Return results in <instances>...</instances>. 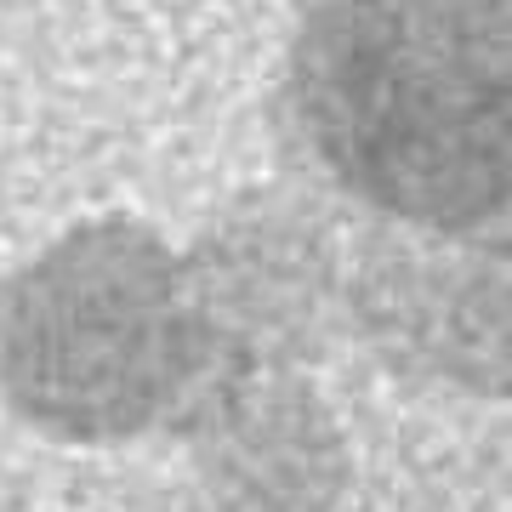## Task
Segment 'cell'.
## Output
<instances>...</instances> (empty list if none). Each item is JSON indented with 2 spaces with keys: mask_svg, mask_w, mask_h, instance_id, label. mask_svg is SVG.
Masks as SVG:
<instances>
[{
  "mask_svg": "<svg viewBox=\"0 0 512 512\" xmlns=\"http://www.w3.org/2000/svg\"><path fill=\"white\" fill-rule=\"evenodd\" d=\"M291 103L399 228H507V0H302Z\"/></svg>",
  "mask_w": 512,
  "mask_h": 512,
  "instance_id": "6da1fadb",
  "label": "cell"
}]
</instances>
